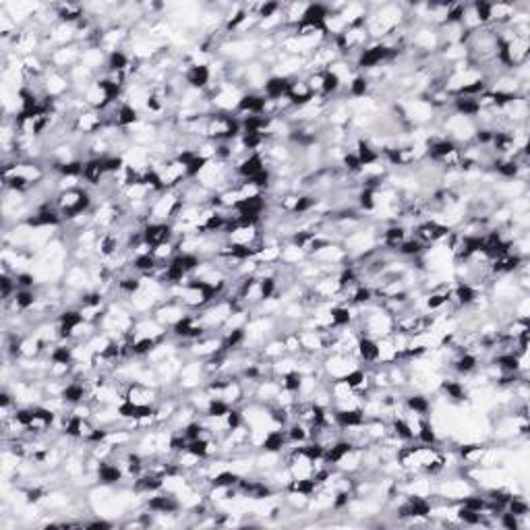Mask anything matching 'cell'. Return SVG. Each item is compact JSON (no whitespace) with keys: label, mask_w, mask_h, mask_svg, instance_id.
<instances>
[{"label":"cell","mask_w":530,"mask_h":530,"mask_svg":"<svg viewBox=\"0 0 530 530\" xmlns=\"http://www.w3.org/2000/svg\"><path fill=\"white\" fill-rule=\"evenodd\" d=\"M182 77H185L187 87L195 89V92H207L214 81L210 65H187L182 71Z\"/></svg>","instance_id":"6da1fadb"},{"label":"cell","mask_w":530,"mask_h":530,"mask_svg":"<svg viewBox=\"0 0 530 530\" xmlns=\"http://www.w3.org/2000/svg\"><path fill=\"white\" fill-rule=\"evenodd\" d=\"M317 96L311 92L309 83L305 81V77H294L290 79V85H288V92H286V100L290 102L292 108H305L309 104H313Z\"/></svg>","instance_id":"7a4b0ae2"},{"label":"cell","mask_w":530,"mask_h":530,"mask_svg":"<svg viewBox=\"0 0 530 530\" xmlns=\"http://www.w3.org/2000/svg\"><path fill=\"white\" fill-rule=\"evenodd\" d=\"M172 239H176V237H174V228L170 222H147L143 226V241L149 249H153L162 243H168Z\"/></svg>","instance_id":"3957f363"},{"label":"cell","mask_w":530,"mask_h":530,"mask_svg":"<svg viewBox=\"0 0 530 530\" xmlns=\"http://www.w3.org/2000/svg\"><path fill=\"white\" fill-rule=\"evenodd\" d=\"M357 357L363 367L379 363V342L371 336H359L357 340Z\"/></svg>","instance_id":"277c9868"},{"label":"cell","mask_w":530,"mask_h":530,"mask_svg":"<svg viewBox=\"0 0 530 530\" xmlns=\"http://www.w3.org/2000/svg\"><path fill=\"white\" fill-rule=\"evenodd\" d=\"M288 85H290V79L288 77H282V75H269L267 77V81H265L264 89H262V94H264L267 100H284L286 98V92H288Z\"/></svg>","instance_id":"5b68a950"},{"label":"cell","mask_w":530,"mask_h":530,"mask_svg":"<svg viewBox=\"0 0 530 530\" xmlns=\"http://www.w3.org/2000/svg\"><path fill=\"white\" fill-rule=\"evenodd\" d=\"M232 406L226 402V400H222V398H210V402H207V406H205V416H212V418H224L226 414H228V410H230Z\"/></svg>","instance_id":"8992f818"},{"label":"cell","mask_w":530,"mask_h":530,"mask_svg":"<svg viewBox=\"0 0 530 530\" xmlns=\"http://www.w3.org/2000/svg\"><path fill=\"white\" fill-rule=\"evenodd\" d=\"M280 384H282V388H284L286 392L298 396V390H300V384H302V373H300L298 369H294V371L282 375V377H280Z\"/></svg>","instance_id":"52a82bcc"}]
</instances>
